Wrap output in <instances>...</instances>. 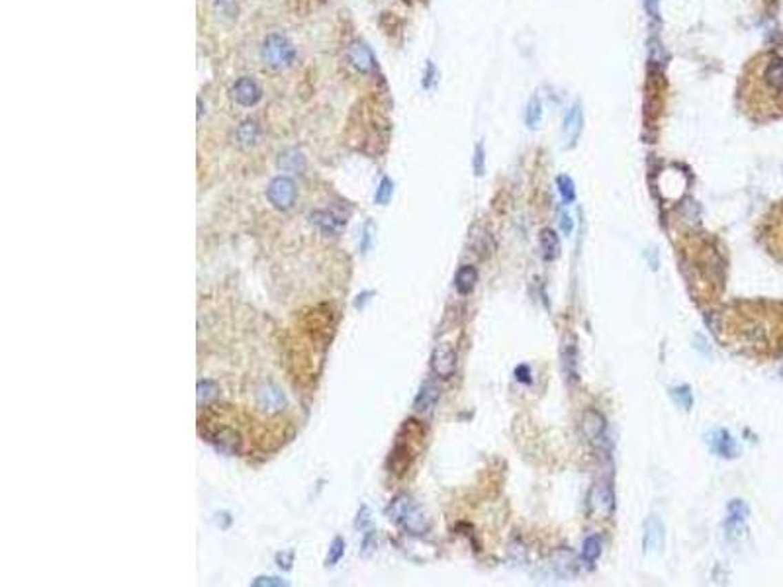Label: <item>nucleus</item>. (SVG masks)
<instances>
[{"instance_id": "f257e3e1", "label": "nucleus", "mask_w": 783, "mask_h": 587, "mask_svg": "<svg viewBox=\"0 0 783 587\" xmlns=\"http://www.w3.org/2000/svg\"><path fill=\"white\" fill-rule=\"evenodd\" d=\"M752 312H742L740 329L736 333L744 347L762 350L783 349V308L782 306H756Z\"/></svg>"}, {"instance_id": "f03ea898", "label": "nucleus", "mask_w": 783, "mask_h": 587, "mask_svg": "<svg viewBox=\"0 0 783 587\" xmlns=\"http://www.w3.org/2000/svg\"><path fill=\"white\" fill-rule=\"evenodd\" d=\"M390 515L401 529H406L410 535L423 537L429 531V519L421 507L408 495H398L390 503Z\"/></svg>"}, {"instance_id": "7ed1b4c3", "label": "nucleus", "mask_w": 783, "mask_h": 587, "mask_svg": "<svg viewBox=\"0 0 783 587\" xmlns=\"http://www.w3.org/2000/svg\"><path fill=\"white\" fill-rule=\"evenodd\" d=\"M261 55L262 61L267 63L271 69H286V67H290L294 63L296 50H294V45L284 36L271 34L262 41Z\"/></svg>"}, {"instance_id": "20e7f679", "label": "nucleus", "mask_w": 783, "mask_h": 587, "mask_svg": "<svg viewBox=\"0 0 783 587\" xmlns=\"http://www.w3.org/2000/svg\"><path fill=\"white\" fill-rule=\"evenodd\" d=\"M267 196H269V200H271L274 208L290 210L294 200H296V186L286 176H278V178H274L273 182L269 184Z\"/></svg>"}, {"instance_id": "39448f33", "label": "nucleus", "mask_w": 783, "mask_h": 587, "mask_svg": "<svg viewBox=\"0 0 783 587\" xmlns=\"http://www.w3.org/2000/svg\"><path fill=\"white\" fill-rule=\"evenodd\" d=\"M582 431H584V437L587 438V442H592L594 447L601 449L605 442H607V427H605V419L603 415L597 412H585L582 417Z\"/></svg>"}, {"instance_id": "423d86ee", "label": "nucleus", "mask_w": 783, "mask_h": 587, "mask_svg": "<svg viewBox=\"0 0 783 587\" xmlns=\"http://www.w3.org/2000/svg\"><path fill=\"white\" fill-rule=\"evenodd\" d=\"M589 505H592V511L596 513L597 517L609 519L613 511H615V493H613L609 484L599 482V484L592 487Z\"/></svg>"}, {"instance_id": "0eeeda50", "label": "nucleus", "mask_w": 783, "mask_h": 587, "mask_svg": "<svg viewBox=\"0 0 783 587\" xmlns=\"http://www.w3.org/2000/svg\"><path fill=\"white\" fill-rule=\"evenodd\" d=\"M431 368L439 378H450L457 370V352L447 343H439L431 356Z\"/></svg>"}, {"instance_id": "6e6552de", "label": "nucleus", "mask_w": 783, "mask_h": 587, "mask_svg": "<svg viewBox=\"0 0 783 587\" xmlns=\"http://www.w3.org/2000/svg\"><path fill=\"white\" fill-rule=\"evenodd\" d=\"M231 96H233V100H236L237 104H241V106H255L257 102L261 100L262 90L253 78L241 76L236 85H233V88H231Z\"/></svg>"}, {"instance_id": "1a4fd4ad", "label": "nucleus", "mask_w": 783, "mask_h": 587, "mask_svg": "<svg viewBox=\"0 0 783 587\" xmlns=\"http://www.w3.org/2000/svg\"><path fill=\"white\" fill-rule=\"evenodd\" d=\"M206 438L216 445V449L229 452V454H236V452H239V449H241V438H239V435H237L236 431L227 429V427H216V429H211V431L206 433Z\"/></svg>"}, {"instance_id": "9d476101", "label": "nucleus", "mask_w": 783, "mask_h": 587, "mask_svg": "<svg viewBox=\"0 0 783 587\" xmlns=\"http://www.w3.org/2000/svg\"><path fill=\"white\" fill-rule=\"evenodd\" d=\"M582 127H584V116H582V106L580 104H574L572 108L566 112L564 116V125H562V136L566 145H574L580 134H582Z\"/></svg>"}, {"instance_id": "9b49d317", "label": "nucleus", "mask_w": 783, "mask_h": 587, "mask_svg": "<svg viewBox=\"0 0 783 587\" xmlns=\"http://www.w3.org/2000/svg\"><path fill=\"white\" fill-rule=\"evenodd\" d=\"M707 442L711 450L715 454H719L722 458H733L736 454V445H734V438L731 437L729 431L724 429H715L711 435L707 437Z\"/></svg>"}, {"instance_id": "f8f14e48", "label": "nucleus", "mask_w": 783, "mask_h": 587, "mask_svg": "<svg viewBox=\"0 0 783 587\" xmlns=\"http://www.w3.org/2000/svg\"><path fill=\"white\" fill-rule=\"evenodd\" d=\"M311 222L317 225L324 233H329V235H337V233H341V229L345 227V224H347V220L341 215V213L337 212H329V210H322V212H313L311 213Z\"/></svg>"}, {"instance_id": "ddd939ff", "label": "nucleus", "mask_w": 783, "mask_h": 587, "mask_svg": "<svg viewBox=\"0 0 783 587\" xmlns=\"http://www.w3.org/2000/svg\"><path fill=\"white\" fill-rule=\"evenodd\" d=\"M347 57H348V61H351V65H353L355 69L362 71V73H368V71H373L374 65H376V61H374L373 51L368 50L364 43H361V41H355V43H351V47H348V51H347Z\"/></svg>"}, {"instance_id": "4468645a", "label": "nucleus", "mask_w": 783, "mask_h": 587, "mask_svg": "<svg viewBox=\"0 0 783 587\" xmlns=\"http://www.w3.org/2000/svg\"><path fill=\"white\" fill-rule=\"evenodd\" d=\"M645 550L647 552H658L664 544V525L660 523L658 517H648L645 523Z\"/></svg>"}, {"instance_id": "2eb2a0df", "label": "nucleus", "mask_w": 783, "mask_h": 587, "mask_svg": "<svg viewBox=\"0 0 783 587\" xmlns=\"http://www.w3.org/2000/svg\"><path fill=\"white\" fill-rule=\"evenodd\" d=\"M257 403H259V407H262L264 412L276 413L286 405V398H284V394H282L276 386H264L261 392L257 394Z\"/></svg>"}, {"instance_id": "dca6fc26", "label": "nucleus", "mask_w": 783, "mask_h": 587, "mask_svg": "<svg viewBox=\"0 0 783 587\" xmlns=\"http://www.w3.org/2000/svg\"><path fill=\"white\" fill-rule=\"evenodd\" d=\"M746 507L742 501L734 500L729 503V517H727V521H724V526H727V533L731 535V537H738L740 535V529H742V525H744V519H746Z\"/></svg>"}, {"instance_id": "f3484780", "label": "nucleus", "mask_w": 783, "mask_h": 587, "mask_svg": "<svg viewBox=\"0 0 783 587\" xmlns=\"http://www.w3.org/2000/svg\"><path fill=\"white\" fill-rule=\"evenodd\" d=\"M439 396H441V392H439V387L433 384V382H427V384H423L421 389H419V394H417V398H415V403H413V407H415V412H429V409H433L435 407L437 400H439Z\"/></svg>"}, {"instance_id": "a211bd4d", "label": "nucleus", "mask_w": 783, "mask_h": 587, "mask_svg": "<svg viewBox=\"0 0 783 587\" xmlns=\"http://www.w3.org/2000/svg\"><path fill=\"white\" fill-rule=\"evenodd\" d=\"M539 241H541V250H543V257L547 259V261H554V259H558L560 255V239L558 235L552 231V229H543L541 231V235H539Z\"/></svg>"}, {"instance_id": "6ab92c4d", "label": "nucleus", "mask_w": 783, "mask_h": 587, "mask_svg": "<svg viewBox=\"0 0 783 587\" xmlns=\"http://www.w3.org/2000/svg\"><path fill=\"white\" fill-rule=\"evenodd\" d=\"M259 136H261L259 124H257V122H253V120H247V122H243V124L239 125V129H237V141H239V145H241V147H245V149L253 147V145L259 141Z\"/></svg>"}, {"instance_id": "aec40b11", "label": "nucleus", "mask_w": 783, "mask_h": 587, "mask_svg": "<svg viewBox=\"0 0 783 587\" xmlns=\"http://www.w3.org/2000/svg\"><path fill=\"white\" fill-rule=\"evenodd\" d=\"M764 78H766V83H768L773 90H783V61L780 57H773V59H770V63L766 65Z\"/></svg>"}, {"instance_id": "412c9836", "label": "nucleus", "mask_w": 783, "mask_h": 587, "mask_svg": "<svg viewBox=\"0 0 783 587\" xmlns=\"http://www.w3.org/2000/svg\"><path fill=\"white\" fill-rule=\"evenodd\" d=\"M476 280H478V273H476V268L474 266H462L459 273H457V290H459V294H462V296H466V294H470L474 290V286H476Z\"/></svg>"}, {"instance_id": "4be33fe9", "label": "nucleus", "mask_w": 783, "mask_h": 587, "mask_svg": "<svg viewBox=\"0 0 783 587\" xmlns=\"http://www.w3.org/2000/svg\"><path fill=\"white\" fill-rule=\"evenodd\" d=\"M278 164H280V169H284V171L296 173V171H304L306 161H304V157L300 155L298 151H286V153L280 155Z\"/></svg>"}, {"instance_id": "5701e85b", "label": "nucleus", "mask_w": 783, "mask_h": 587, "mask_svg": "<svg viewBox=\"0 0 783 587\" xmlns=\"http://www.w3.org/2000/svg\"><path fill=\"white\" fill-rule=\"evenodd\" d=\"M541 118H543V104L539 96H533L529 104H527V112H525V122L531 129H535L536 125L541 124Z\"/></svg>"}, {"instance_id": "b1692460", "label": "nucleus", "mask_w": 783, "mask_h": 587, "mask_svg": "<svg viewBox=\"0 0 783 587\" xmlns=\"http://www.w3.org/2000/svg\"><path fill=\"white\" fill-rule=\"evenodd\" d=\"M601 554V542L597 537H587L584 540V548H582V558L585 562H596Z\"/></svg>"}, {"instance_id": "393cba45", "label": "nucleus", "mask_w": 783, "mask_h": 587, "mask_svg": "<svg viewBox=\"0 0 783 587\" xmlns=\"http://www.w3.org/2000/svg\"><path fill=\"white\" fill-rule=\"evenodd\" d=\"M670 394H671V398H674V401H676L680 407H684V409H691V405H693V396H691L689 387L687 386L671 387Z\"/></svg>"}, {"instance_id": "a878e982", "label": "nucleus", "mask_w": 783, "mask_h": 587, "mask_svg": "<svg viewBox=\"0 0 783 587\" xmlns=\"http://www.w3.org/2000/svg\"><path fill=\"white\" fill-rule=\"evenodd\" d=\"M556 184H558V190L560 194H562V198H564V202H566V204L574 202V198H576V188H574L572 178L566 175H560L558 178H556Z\"/></svg>"}, {"instance_id": "bb28decb", "label": "nucleus", "mask_w": 783, "mask_h": 587, "mask_svg": "<svg viewBox=\"0 0 783 587\" xmlns=\"http://www.w3.org/2000/svg\"><path fill=\"white\" fill-rule=\"evenodd\" d=\"M218 396V386L211 382V380H204V382H200L198 384V401L202 403H208V401H211L213 398Z\"/></svg>"}, {"instance_id": "cd10ccee", "label": "nucleus", "mask_w": 783, "mask_h": 587, "mask_svg": "<svg viewBox=\"0 0 783 587\" xmlns=\"http://www.w3.org/2000/svg\"><path fill=\"white\" fill-rule=\"evenodd\" d=\"M392 192H394L392 180H390V178H382L380 186L376 190V198H374V200H376V204H388L390 198H392Z\"/></svg>"}, {"instance_id": "c85d7f7f", "label": "nucleus", "mask_w": 783, "mask_h": 587, "mask_svg": "<svg viewBox=\"0 0 783 587\" xmlns=\"http://www.w3.org/2000/svg\"><path fill=\"white\" fill-rule=\"evenodd\" d=\"M472 167H474V173L478 176L484 175L486 171V151H484V145L482 143H478L476 145V151H474V159H472Z\"/></svg>"}, {"instance_id": "c756f323", "label": "nucleus", "mask_w": 783, "mask_h": 587, "mask_svg": "<svg viewBox=\"0 0 783 587\" xmlns=\"http://www.w3.org/2000/svg\"><path fill=\"white\" fill-rule=\"evenodd\" d=\"M343 552H345V542H343L341 538H335V540H333V544H331V548H329L327 564H329V566H333V564L339 562V560H341V556H343Z\"/></svg>"}, {"instance_id": "7c9ffc66", "label": "nucleus", "mask_w": 783, "mask_h": 587, "mask_svg": "<svg viewBox=\"0 0 783 587\" xmlns=\"http://www.w3.org/2000/svg\"><path fill=\"white\" fill-rule=\"evenodd\" d=\"M560 227H562V231L566 233V235H570L574 229V222L572 217H570V213L566 212V210H562L560 212Z\"/></svg>"}, {"instance_id": "2f4dec72", "label": "nucleus", "mask_w": 783, "mask_h": 587, "mask_svg": "<svg viewBox=\"0 0 783 587\" xmlns=\"http://www.w3.org/2000/svg\"><path fill=\"white\" fill-rule=\"evenodd\" d=\"M433 76H435V67H433V63H429L427 65V73H425V81H423V87H431V83H433Z\"/></svg>"}, {"instance_id": "473e14b6", "label": "nucleus", "mask_w": 783, "mask_h": 587, "mask_svg": "<svg viewBox=\"0 0 783 587\" xmlns=\"http://www.w3.org/2000/svg\"><path fill=\"white\" fill-rule=\"evenodd\" d=\"M253 586H282V581H274V577H259L253 581Z\"/></svg>"}, {"instance_id": "72a5a7b5", "label": "nucleus", "mask_w": 783, "mask_h": 587, "mask_svg": "<svg viewBox=\"0 0 783 587\" xmlns=\"http://www.w3.org/2000/svg\"><path fill=\"white\" fill-rule=\"evenodd\" d=\"M658 2L660 0H647V2H645L648 14H650L652 18H658Z\"/></svg>"}, {"instance_id": "f704fd0d", "label": "nucleus", "mask_w": 783, "mask_h": 587, "mask_svg": "<svg viewBox=\"0 0 783 587\" xmlns=\"http://www.w3.org/2000/svg\"><path fill=\"white\" fill-rule=\"evenodd\" d=\"M515 374H517V380L529 382V368H527V366H519V368L515 370Z\"/></svg>"}]
</instances>
